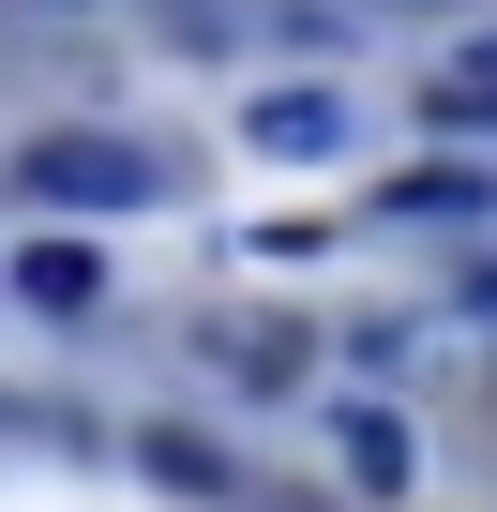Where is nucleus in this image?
<instances>
[{"label":"nucleus","mask_w":497,"mask_h":512,"mask_svg":"<svg viewBox=\"0 0 497 512\" xmlns=\"http://www.w3.org/2000/svg\"><path fill=\"white\" fill-rule=\"evenodd\" d=\"M31 196H46V211H151L166 166H151L136 136H31Z\"/></svg>","instance_id":"1"},{"label":"nucleus","mask_w":497,"mask_h":512,"mask_svg":"<svg viewBox=\"0 0 497 512\" xmlns=\"http://www.w3.org/2000/svg\"><path fill=\"white\" fill-rule=\"evenodd\" d=\"M241 136H257L272 166H332V151H347V106H332L317 76H272L257 106H241Z\"/></svg>","instance_id":"2"},{"label":"nucleus","mask_w":497,"mask_h":512,"mask_svg":"<svg viewBox=\"0 0 497 512\" xmlns=\"http://www.w3.org/2000/svg\"><path fill=\"white\" fill-rule=\"evenodd\" d=\"M332 452H347V497H407V482H422L392 407H332Z\"/></svg>","instance_id":"3"},{"label":"nucleus","mask_w":497,"mask_h":512,"mask_svg":"<svg viewBox=\"0 0 497 512\" xmlns=\"http://www.w3.org/2000/svg\"><path fill=\"white\" fill-rule=\"evenodd\" d=\"M16 302H31V317H91V302H106V256H91V241H31V256H16Z\"/></svg>","instance_id":"4"},{"label":"nucleus","mask_w":497,"mask_h":512,"mask_svg":"<svg viewBox=\"0 0 497 512\" xmlns=\"http://www.w3.org/2000/svg\"><path fill=\"white\" fill-rule=\"evenodd\" d=\"M437 121H467V136H497V31H467V46L437 61Z\"/></svg>","instance_id":"5"},{"label":"nucleus","mask_w":497,"mask_h":512,"mask_svg":"<svg viewBox=\"0 0 497 512\" xmlns=\"http://www.w3.org/2000/svg\"><path fill=\"white\" fill-rule=\"evenodd\" d=\"M151 31L196 61V46H241V31H257V0H151Z\"/></svg>","instance_id":"6"},{"label":"nucleus","mask_w":497,"mask_h":512,"mask_svg":"<svg viewBox=\"0 0 497 512\" xmlns=\"http://www.w3.org/2000/svg\"><path fill=\"white\" fill-rule=\"evenodd\" d=\"M31 16H76V0H31Z\"/></svg>","instance_id":"7"}]
</instances>
